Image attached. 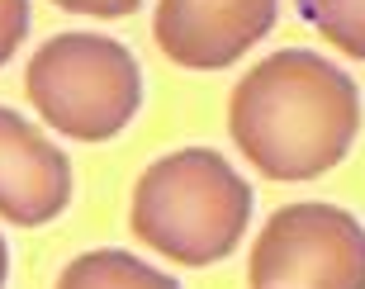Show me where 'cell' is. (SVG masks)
<instances>
[{"mask_svg": "<svg viewBox=\"0 0 365 289\" xmlns=\"http://www.w3.org/2000/svg\"><path fill=\"white\" fill-rule=\"evenodd\" d=\"M228 128L237 152L261 176L313 180L351 152L361 128V90L337 62L284 48L237 81Z\"/></svg>", "mask_w": 365, "mask_h": 289, "instance_id": "6da1fadb", "label": "cell"}, {"mask_svg": "<svg viewBox=\"0 0 365 289\" xmlns=\"http://www.w3.org/2000/svg\"><path fill=\"white\" fill-rule=\"evenodd\" d=\"M133 233L176 266L223 261L247 233L252 190L209 147L171 152L143 171L133 190Z\"/></svg>", "mask_w": 365, "mask_h": 289, "instance_id": "7a4b0ae2", "label": "cell"}, {"mask_svg": "<svg viewBox=\"0 0 365 289\" xmlns=\"http://www.w3.org/2000/svg\"><path fill=\"white\" fill-rule=\"evenodd\" d=\"M24 90L48 128L76 142H109L143 105V71L105 33H57L29 57Z\"/></svg>", "mask_w": 365, "mask_h": 289, "instance_id": "3957f363", "label": "cell"}, {"mask_svg": "<svg viewBox=\"0 0 365 289\" xmlns=\"http://www.w3.org/2000/svg\"><path fill=\"white\" fill-rule=\"evenodd\" d=\"M252 289H365V228L337 204H284L261 228Z\"/></svg>", "mask_w": 365, "mask_h": 289, "instance_id": "277c9868", "label": "cell"}, {"mask_svg": "<svg viewBox=\"0 0 365 289\" xmlns=\"http://www.w3.org/2000/svg\"><path fill=\"white\" fill-rule=\"evenodd\" d=\"M280 0H157V48L176 67L218 71L275 28Z\"/></svg>", "mask_w": 365, "mask_h": 289, "instance_id": "5b68a950", "label": "cell"}, {"mask_svg": "<svg viewBox=\"0 0 365 289\" xmlns=\"http://www.w3.org/2000/svg\"><path fill=\"white\" fill-rule=\"evenodd\" d=\"M71 204V162L38 128L0 105V219L19 228L53 223Z\"/></svg>", "mask_w": 365, "mask_h": 289, "instance_id": "8992f818", "label": "cell"}, {"mask_svg": "<svg viewBox=\"0 0 365 289\" xmlns=\"http://www.w3.org/2000/svg\"><path fill=\"white\" fill-rule=\"evenodd\" d=\"M57 289H180L171 275L152 270L133 251H86L62 270Z\"/></svg>", "mask_w": 365, "mask_h": 289, "instance_id": "52a82bcc", "label": "cell"}, {"mask_svg": "<svg viewBox=\"0 0 365 289\" xmlns=\"http://www.w3.org/2000/svg\"><path fill=\"white\" fill-rule=\"evenodd\" d=\"M299 14L332 48H341L356 62H365V0H299Z\"/></svg>", "mask_w": 365, "mask_h": 289, "instance_id": "ba28073f", "label": "cell"}, {"mask_svg": "<svg viewBox=\"0 0 365 289\" xmlns=\"http://www.w3.org/2000/svg\"><path fill=\"white\" fill-rule=\"evenodd\" d=\"M29 33V0H0V67L19 53Z\"/></svg>", "mask_w": 365, "mask_h": 289, "instance_id": "9c48e42d", "label": "cell"}, {"mask_svg": "<svg viewBox=\"0 0 365 289\" xmlns=\"http://www.w3.org/2000/svg\"><path fill=\"white\" fill-rule=\"evenodd\" d=\"M62 10L71 14H95V19H123V14H133L143 0H53Z\"/></svg>", "mask_w": 365, "mask_h": 289, "instance_id": "30bf717a", "label": "cell"}, {"mask_svg": "<svg viewBox=\"0 0 365 289\" xmlns=\"http://www.w3.org/2000/svg\"><path fill=\"white\" fill-rule=\"evenodd\" d=\"M10 280V247H5V237H0V289Z\"/></svg>", "mask_w": 365, "mask_h": 289, "instance_id": "8fae6325", "label": "cell"}]
</instances>
